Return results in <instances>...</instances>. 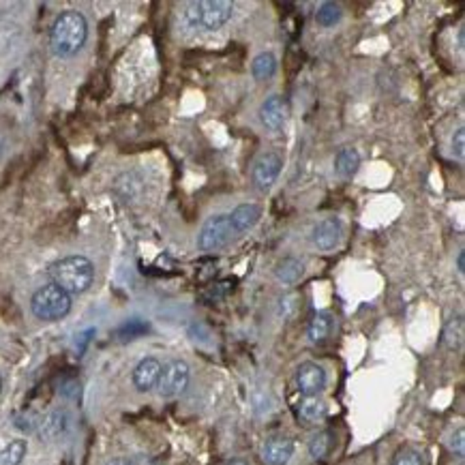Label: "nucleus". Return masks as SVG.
<instances>
[{"mask_svg":"<svg viewBox=\"0 0 465 465\" xmlns=\"http://www.w3.org/2000/svg\"><path fill=\"white\" fill-rule=\"evenodd\" d=\"M341 16H343V11H341V7L337 3H322L317 7L315 22L320 26H324V29H330V26H334L341 20Z\"/></svg>","mask_w":465,"mask_h":465,"instance_id":"obj_21","label":"nucleus"},{"mask_svg":"<svg viewBox=\"0 0 465 465\" xmlns=\"http://www.w3.org/2000/svg\"><path fill=\"white\" fill-rule=\"evenodd\" d=\"M50 275H52L54 283L61 290H65L69 296L84 294L95 281V266L84 255H69V257L58 260L50 268Z\"/></svg>","mask_w":465,"mask_h":465,"instance_id":"obj_2","label":"nucleus"},{"mask_svg":"<svg viewBox=\"0 0 465 465\" xmlns=\"http://www.w3.org/2000/svg\"><path fill=\"white\" fill-rule=\"evenodd\" d=\"M292 456H294V441L283 435L266 439L262 448V461L266 465H287Z\"/></svg>","mask_w":465,"mask_h":465,"instance_id":"obj_11","label":"nucleus"},{"mask_svg":"<svg viewBox=\"0 0 465 465\" xmlns=\"http://www.w3.org/2000/svg\"><path fill=\"white\" fill-rule=\"evenodd\" d=\"M228 217H230V223L234 228V234H242V232H249L251 228H255V223L262 217V208L257 204H240Z\"/></svg>","mask_w":465,"mask_h":465,"instance_id":"obj_14","label":"nucleus"},{"mask_svg":"<svg viewBox=\"0 0 465 465\" xmlns=\"http://www.w3.org/2000/svg\"><path fill=\"white\" fill-rule=\"evenodd\" d=\"M129 465H157L150 456H144V454H140V456H133V459H129Z\"/></svg>","mask_w":465,"mask_h":465,"instance_id":"obj_29","label":"nucleus"},{"mask_svg":"<svg viewBox=\"0 0 465 465\" xmlns=\"http://www.w3.org/2000/svg\"><path fill=\"white\" fill-rule=\"evenodd\" d=\"M302 272H305V264L298 257H292V255L279 260L277 266H275V277L283 285H294L302 277Z\"/></svg>","mask_w":465,"mask_h":465,"instance_id":"obj_16","label":"nucleus"},{"mask_svg":"<svg viewBox=\"0 0 465 465\" xmlns=\"http://www.w3.org/2000/svg\"><path fill=\"white\" fill-rule=\"evenodd\" d=\"M69 426V416L63 409H54L50 414L44 416V420L39 422V435L46 441H54L58 437H63L67 433Z\"/></svg>","mask_w":465,"mask_h":465,"instance_id":"obj_13","label":"nucleus"},{"mask_svg":"<svg viewBox=\"0 0 465 465\" xmlns=\"http://www.w3.org/2000/svg\"><path fill=\"white\" fill-rule=\"evenodd\" d=\"M326 412H328L326 401L320 397H302V401L298 403V416L307 424H315V422L324 420Z\"/></svg>","mask_w":465,"mask_h":465,"instance_id":"obj_17","label":"nucleus"},{"mask_svg":"<svg viewBox=\"0 0 465 465\" xmlns=\"http://www.w3.org/2000/svg\"><path fill=\"white\" fill-rule=\"evenodd\" d=\"M341 236H343V225L339 217H326L317 221L311 232V240L320 251H332L341 242Z\"/></svg>","mask_w":465,"mask_h":465,"instance_id":"obj_10","label":"nucleus"},{"mask_svg":"<svg viewBox=\"0 0 465 465\" xmlns=\"http://www.w3.org/2000/svg\"><path fill=\"white\" fill-rule=\"evenodd\" d=\"M296 388L302 397H320L326 388V371L315 362H302L296 371Z\"/></svg>","mask_w":465,"mask_h":465,"instance_id":"obj_8","label":"nucleus"},{"mask_svg":"<svg viewBox=\"0 0 465 465\" xmlns=\"http://www.w3.org/2000/svg\"><path fill=\"white\" fill-rule=\"evenodd\" d=\"M106 465H129V459H112Z\"/></svg>","mask_w":465,"mask_h":465,"instance_id":"obj_31","label":"nucleus"},{"mask_svg":"<svg viewBox=\"0 0 465 465\" xmlns=\"http://www.w3.org/2000/svg\"><path fill=\"white\" fill-rule=\"evenodd\" d=\"M26 452H29V444L24 439H14L0 450V465H22Z\"/></svg>","mask_w":465,"mask_h":465,"instance_id":"obj_20","label":"nucleus"},{"mask_svg":"<svg viewBox=\"0 0 465 465\" xmlns=\"http://www.w3.org/2000/svg\"><path fill=\"white\" fill-rule=\"evenodd\" d=\"M452 153L459 159L465 157V129H456V133L452 136Z\"/></svg>","mask_w":465,"mask_h":465,"instance_id":"obj_27","label":"nucleus"},{"mask_svg":"<svg viewBox=\"0 0 465 465\" xmlns=\"http://www.w3.org/2000/svg\"><path fill=\"white\" fill-rule=\"evenodd\" d=\"M463 343V320L452 317L444 328V345L448 349H456Z\"/></svg>","mask_w":465,"mask_h":465,"instance_id":"obj_22","label":"nucleus"},{"mask_svg":"<svg viewBox=\"0 0 465 465\" xmlns=\"http://www.w3.org/2000/svg\"><path fill=\"white\" fill-rule=\"evenodd\" d=\"M448 448H450L452 452H456L459 456L465 454V431H463V429H456V431L450 435V439H448Z\"/></svg>","mask_w":465,"mask_h":465,"instance_id":"obj_26","label":"nucleus"},{"mask_svg":"<svg viewBox=\"0 0 465 465\" xmlns=\"http://www.w3.org/2000/svg\"><path fill=\"white\" fill-rule=\"evenodd\" d=\"M279 309L285 317V311H294L296 309V296L294 294H285L283 298H279Z\"/></svg>","mask_w":465,"mask_h":465,"instance_id":"obj_28","label":"nucleus"},{"mask_svg":"<svg viewBox=\"0 0 465 465\" xmlns=\"http://www.w3.org/2000/svg\"><path fill=\"white\" fill-rule=\"evenodd\" d=\"M234 3L232 0H198L185 7V22L198 31H219L232 20Z\"/></svg>","mask_w":465,"mask_h":465,"instance_id":"obj_3","label":"nucleus"},{"mask_svg":"<svg viewBox=\"0 0 465 465\" xmlns=\"http://www.w3.org/2000/svg\"><path fill=\"white\" fill-rule=\"evenodd\" d=\"M456 270L463 275L465 272V253L463 251H459V255H456Z\"/></svg>","mask_w":465,"mask_h":465,"instance_id":"obj_30","label":"nucleus"},{"mask_svg":"<svg viewBox=\"0 0 465 465\" xmlns=\"http://www.w3.org/2000/svg\"><path fill=\"white\" fill-rule=\"evenodd\" d=\"M0 390H3V375H0Z\"/></svg>","mask_w":465,"mask_h":465,"instance_id":"obj_34","label":"nucleus"},{"mask_svg":"<svg viewBox=\"0 0 465 465\" xmlns=\"http://www.w3.org/2000/svg\"><path fill=\"white\" fill-rule=\"evenodd\" d=\"M228 465H249L247 461H242V459H234V461H230Z\"/></svg>","mask_w":465,"mask_h":465,"instance_id":"obj_33","label":"nucleus"},{"mask_svg":"<svg viewBox=\"0 0 465 465\" xmlns=\"http://www.w3.org/2000/svg\"><path fill=\"white\" fill-rule=\"evenodd\" d=\"M251 73L257 82H268L277 73V58L270 52H262L251 63Z\"/></svg>","mask_w":465,"mask_h":465,"instance_id":"obj_19","label":"nucleus"},{"mask_svg":"<svg viewBox=\"0 0 465 465\" xmlns=\"http://www.w3.org/2000/svg\"><path fill=\"white\" fill-rule=\"evenodd\" d=\"M159 375H161V362L157 358L148 356V358L140 360L138 367L133 369V386L140 392H148L157 386Z\"/></svg>","mask_w":465,"mask_h":465,"instance_id":"obj_12","label":"nucleus"},{"mask_svg":"<svg viewBox=\"0 0 465 465\" xmlns=\"http://www.w3.org/2000/svg\"><path fill=\"white\" fill-rule=\"evenodd\" d=\"M328 450H330V433L320 431L317 435L311 437V441H309V452H311V456H313L315 461H322V459L328 454Z\"/></svg>","mask_w":465,"mask_h":465,"instance_id":"obj_23","label":"nucleus"},{"mask_svg":"<svg viewBox=\"0 0 465 465\" xmlns=\"http://www.w3.org/2000/svg\"><path fill=\"white\" fill-rule=\"evenodd\" d=\"M358 168H360V155H358L356 148L345 146V148H341L337 153V157H334V172H337V176L352 178L358 172Z\"/></svg>","mask_w":465,"mask_h":465,"instance_id":"obj_15","label":"nucleus"},{"mask_svg":"<svg viewBox=\"0 0 465 465\" xmlns=\"http://www.w3.org/2000/svg\"><path fill=\"white\" fill-rule=\"evenodd\" d=\"M189 379H191V369L185 360L180 358H174L165 364H161V375H159V382H157V388H159V394L165 397V399H174L178 394H183L189 386Z\"/></svg>","mask_w":465,"mask_h":465,"instance_id":"obj_5","label":"nucleus"},{"mask_svg":"<svg viewBox=\"0 0 465 465\" xmlns=\"http://www.w3.org/2000/svg\"><path fill=\"white\" fill-rule=\"evenodd\" d=\"M290 106L281 95H270L260 106V121L268 131H281L287 123Z\"/></svg>","mask_w":465,"mask_h":465,"instance_id":"obj_9","label":"nucleus"},{"mask_svg":"<svg viewBox=\"0 0 465 465\" xmlns=\"http://www.w3.org/2000/svg\"><path fill=\"white\" fill-rule=\"evenodd\" d=\"M146 330H148V326H146L144 322H127V324L118 330V334H121L123 339H136V337L144 334Z\"/></svg>","mask_w":465,"mask_h":465,"instance_id":"obj_25","label":"nucleus"},{"mask_svg":"<svg viewBox=\"0 0 465 465\" xmlns=\"http://www.w3.org/2000/svg\"><path fill=\"white\" fill-rule=\"evenodd\" d=\"M232 234H234V228L230 223V217L228 215H215L204 223V228H202V232L198 236V247L202 251H206V253L219 251L221 247H225L230 242Z\"/></svg>","mask_w":465,"mask_h":465,"instance_id":"obj_6","label":"nucleus"},{"mask_svg":"<svg viewBox=\"0 0 465 465\" xmlns=\"http://www.w3.org/2000/svg\"><path fill=\"white\" fill-rule=\"evenodd\" d=\"M332 324H334V320H332L330 313H326V311L315 313L313 320L309 322V328H307L309 341H311V343H322V341H326V339L330 337V332H332Z\"/></svg>","mask_w":465,"mask_h":465,"instance_id":"obj_18","label":"nucleus"},{"mask_svg":"<svg viewBox=\"0 0 465 465\" xmlns=\"http://www.w3.org/2000/svg\"><path fill=\"white\" fill-rule=\"evenodd\" d=\"M392 465H424V461H422V454L418 450L405 448L392 459Z\"/></svg>","mask_w":465,"mask_h":465,"instance_id":"obj_24","label":"nucleus"},{"mask_svg":"<svg viewBox=\"0 0 465 465\" xmlns=\"http://www.w3.org/2000/svg\"><path fill=\"white\" fill-rule=\"evenodd\" d=\"M31 309H33L37 320L58 322V320L69 315V311H71V296L65 290H61L56 283H50V285L39 287L33 294Z\"/></svg>","mask_w":465,"mask_h":465,"instance_id":"obj_4","label":"nucleus"},{"mask_svg":"<svg viewBox=\"0 0 465 465\" xmlns=\"http://www.w3.org/2000/svg\"><path fill=\"white\" fill-rule=\"evenodd\" d=\"M5 146H7V142H5V136H3V133H0V157H3V155H5Z\"/></svg>","mask_w":465,"mask_h":465,"instance_id":"obj_32","label":"nucleus"},{"mask_svg":"<svg viewBox=\"0 0 465 465\" xmlns=\"http://www.w3.org/2000/svg\"><path fill=\"white\" fill-rule=\"evenodd\" d=\"M88 39V22L80 11H63L52 26L50 33V46L52 52L61 58L76 56Z\"/></svg>","mask_w":465,"mask_h":465,"instance_id":"obj_1","label":"nucleus"},{"mask_svg":"<svg viewBox=\"0 0 465 465\" xmlns=\"http://www.w3.org/2000/svg\"><path fill=\"white\" fill-rule=\"evenodd\" d=\"M281 168H283V159L277 153L260 155L257 161L253 163V172H251L253 187L257 191H268L277 183V178L281 174Z\"/></svg>","mask_w":465,"mask_h":465,"instance_id":"obj_7","label":"nucleus"}]
</instances>
